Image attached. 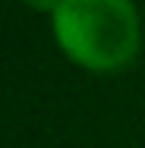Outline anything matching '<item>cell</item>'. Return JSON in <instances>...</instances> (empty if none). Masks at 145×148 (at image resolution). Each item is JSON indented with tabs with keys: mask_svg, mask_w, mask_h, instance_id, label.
<instances>
[{
	"mask_svg": "<svg viewBox=\"0 0 145 148\" xmlns=\"http://www.w3.org/2000/svg\"><path fill=\"white\" fill-rule=\"evenodd\" d=\"M54 38L73 63L91 73L123 69L139 54V13L133 0H60Z\"/></svg>",
	"mask_w": 145,
	"mask_h": 148,
	"instance_id": "cell-1",
	"label": "cell"
},
{
	"mask_svg": "<svg viewBox=\"0 0 145 148\" xmlns=\"http://www.w3.org/2000/svg\"><path fill=\"white\" fill-rule=\"evenodd\" d=\"M22 3H25V6H32V10H44V13H54L60 0H22Z\"/></svg>",
	"mask_w": 145,
	"mask_h": 148,
	"instance_id": "cell-2",
	"label": "cell"
}]
</instances>
